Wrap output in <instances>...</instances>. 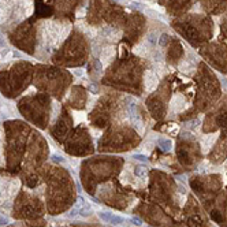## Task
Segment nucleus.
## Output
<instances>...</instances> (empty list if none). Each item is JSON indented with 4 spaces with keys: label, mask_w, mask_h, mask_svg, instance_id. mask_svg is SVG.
Wrapping results in <instances>:
<instances>
[{
    "label": "nucleus",
    "mask_w": 227,
    "mask_h": 227,
    "mask_svg": "<svg viewBox=\"0 0 227 227\" xmlns=\"http://www.w3.org/2000/svg\"><path fill=\"white\" fill-rule=\"evenodd\" d=\"M99 217H100L101 220L105 222V223H111V224L125 223V217L114 215V214H111V212H99Z\"/></svg>",
    "instance_id": "f257e3e1"
},
{
    "label": "nucleus",
    "mask_w": 227,
    "mask_h": 227,
    "mask_svg": "<svg viewBox=\"0 0 227 227\" xmlns=\"http://www.w3.org/2000/svg\"><path fill=\"white\" fill-rule=\"evenodd\" d=\"M149 108L153 112V115L157 116V118L163 116V114H164V107H163V104L160 103V101H157L156 99H151L149 100Z\"/></svg>",
    "instance_id": "f03ea898"
},
{
    "label": "nucleus",
    "mask_w": 227,
    "mask_h": 227,
    "mask_svg": "<svg viewBox=\"0 0 227 227\" xmlns=\"http://www.w3.org/2000/svg\"><path fill=\"white\" fill-rule=\"evenodd\" d=\"M157 86V77L155 75V73L146 71L145 73V88L146 91H153Z\"/></svg>",
    "instance_id": "7ed1b4c3"
},
{
    "label": "nucleus",
    "mask_w": 227,
    "mask_h": 227,
    "mask_svg": "<svg viewBox=\"0 0 227 227\" xmlns=\"http://www.w3.org/2000/svg\"><path fill=\"white\" fill-rule=\"evenodd\" d=\"M114 55H115V49L112 48V47H105V48H103V51H101V60H103V63H110L111 60L114 59Z\"/></svg>",
    "instance_id": "20e7f679"
},
{
    "label": "nucleus",
    "mask_w": 227,
    "mask_h": 227,
    "mask_svg": "<svg viewBox=\"0 0 227 227\" xmlns=\"http://www.w3.org/2000/svg\"><path fill=\"white\" fill-rule=\"evenodd\" d=\"M101 33H103L104 39L107 40H116L119 37V32L116 29H114V27H103Z\"/></svg>",
    "instance_id": "39448f33"
},
{
    "label": "nucleus",
    "mask_w": 227,
    "mask_h": 227,
    "mask_svg": "<svg viewBox=\"0 0 227 227\" xmlns=\"http://www.w3.org/2000/svg\"><path fill=\"white\" fill-rule=\"evenodd\" d=\"M188 226L189 227H201L203 226V220L198 216H190L188 220Z\"/></svg>",
    "instance_id": "423d86ee"
},
{
    "label": "nucleus",
    "mask_w": 227,
    "mask_h": 227,
    "mask_svg": "<svg viewBox=\"0 0 227 227\" xmlns=\"http://www.w3.org/2000/svg\"><path fill=\"white\" fill-rule=\"evenodd\" d=\"M157 145L160 146V148H162L163 151H165V152H167V151H170L171 149V141H168V139H159V141H157Z\"/></svg>",
    "instance_id": "0eeeda50"
},
{
    "label": "nucleus",
    "mask_w": 227,
    "mask_h": 227,
    "mask_svg": "<svg viewBox=\"0 0 227 227\" xmlns=\"http://www.w3.org/2000/svg\"><path fill=\"white\" fill-rule=\"evenodd\" d=\"M134 174H136L137 177H139V178H144V177H146V174H148V170L144 168V167H136V168H134Z\"/></svg>",
    "instance_id": "6e6552de"
},
{
    "label": "nucleus",
    "mask_w": 227,
    "mask_h": 227,
    "mask_svg": "<svg viewBox=\"0 0 227 227\" xmlns=\"http://www.w3.org/2000/svg\"><path fill=\"white\" fill-rule=\"evenodd\" d=\"M168 41H170V36L164 33V34H162L160 39H159V45L160 47H167L168 45Z\"/></svg>",
    "instance_id": "1a4fd4ad"
},
{
    "label": "nucleus",
    "mask_w": 227,
    "mask_h": 227,
    "mask_svg": "<svg viewBox=\"0 0 227 227\" xmlns=\"http://www.w3.org/2000/svg\"><path fill=\"white\" fill-rule=\"evenodd\" d=\"M216 122H217V125H219V126H226V125H227V112L222 114L220 116H217Z\"/></svg>",
    "instance_id": "9d476101"
},
{
    "label": "nucleus",
    "mask_w": 227,
    "mask_h": 227,
    "mask_svg": "<svg viewBox=\"0 0 227 227\" xmlns=\"http://www.w3.org/2000/svg\"><path fill=\"white\" fill-rule=\"evenodd\" d=\"M211 217L214 219V220H216L217 223H222V217H220V215H219V212L217 211L211 212Z\"/></svg>",
    "instance_id": "9b49d317"
},
{
    "label": "nucleus",
    "mask_w": 227,
    "mask_h": 227,
    "mask_svg": "<svg viewBox=\"0 0 227 227\" xmlns=\"http://www.w3.org/2000/svg\"><path fill=\"white\" fill-rule=\"evenodd\" d=\"M130 222H131L133 224H136V226H142V220H141L139 217H131Z\"/></svg>",
    "instance_id": "f8f14e48"
},
{
    "label": "nucleus",
    "mask_w": 227,
    "mask_h": 227,
    "mask_svg": "<svg viewBox=\"0 0 227 227\" xmlns=\"http://www.w3.org/2000/svg\"><path fill=\"white\" fill-rule=\"evenodd\" d=\"M178 156L181 157L182 162H186V159H188V153L185 151H178Z\"/></svg>",
    "instance_id": "ddd939ff"
},
{
    "label": "nucleus",
    "mask_w": 227,
    "mask_h": 227,
    "mask_svg": "<svg viewBox=\"0 0 227 227\" xmlns=\"http://www.w3.org/2000/svg\"><path fill=\"white\" fill-rule=\"evenodd\" d=\"M133 157L136 160H138V162H148V157H146V156H144V155H134Z\"/></svg>",
    "instance_id": "4468645a"
},
{
    "label": "nucleus",
    "mask_w": 227,
    "mask_h": 227,
    "mask_svg": "<svg viewBox=\"0 0 227 227\" xmlns=\"http://www.w3.org/2000/svg\"><path fill=\"white\" fill-rule=\"evenodd\" d=\"M7 223H8V219L0 215V226H4V224H7Z\"/></svg>",
    "instance_id": "2eb2a0df"
},
{
    "label": "nucleus",
    "mask_w": 227,
    "mask_h": 227,
    "mask_svg": "<svg viewBox=\"0 0 227 227\" xmlns=\"http://www.w3.org/2000/svg\"><path fill=\"white\" fill-rule=\"evenodd\" d=\"M4 19H6V13L3 10H0V22H4Z\"/></svg>",
    "instance_id": "dca6fc26"
},
{
    "label": "nucleus",
    "mask_w": 227,
    "mask_h": 227,
    "mask_svg": "<svg viewBox=\"0 0 227 227\" xmlns=\"http://www.w3.org/2000/svg\"><path fill=\"white\" fill-rule=\"evenodd\" d=\"M89 91H93V93H96V92H97V86H96L94 84L89 85Z\"/></svg>",
    "instance_id": "f3484780"
},
{
    "label": "nucleus",
    "mask_w": 227,
    "mask_h": 227,
    "mask_svg": "<svg viewBox=\"0 0 227 227\" xmlns=\"http://www.w3.org/2000/svg\"><path fill=\"white\" fill-rule=\"evenodd\" d=\"M145 13H146V14H151V15H152V16H157V15H159V14H157V13H155V11H153V10H146Z\"/></svg>",
    "instance_id": "a211bd4d"
},
{
    "label": "nucleus",
    "mask_w": 227,
    "mask_h": 227,
    "mask_svg": "<svg viewBox=\"0 0 227 227\" xmlns=\"http://www.w3.org/2000/svg\"><path fill=\"white\" fill-rule=\"evenodd\" d=\"M74 74H75V75H78V77H81V75L84 74V71H82V70H79V68H77V70L74 71Z\"/></svg>",
    "instance_id": "6ab92c4d"
},
{
    "label": "nucleus",
    "mask_w": 227,
    "mask_h": 227,
    "mask_svg": "<svg viewBox=\"0 0 227 227\" xmlns=\"http://www.w3.org/2000/svg\"><path fill=\"white\" fill-rule=\"evenodd\" d=\"M53 160H55V162H63V159L62 157H60V156H53Z\"/></svg>",
    "instance_id": "aec40b11"
},
{
    "label": "nucleus",
    "mask_w": 227,
    "mask_h": 227,
    "mask_svg": "<svg viewBox=\"0 0 227 227\" xmlns=\"http://www.w3.org/2000/svg\"><path fill=\"white\" fill-rule=\"evenodd\" d=\"M0 197H1V189H0Z\"/></svg>",
    "instance_id": "412c9836"
}]
</instances>
